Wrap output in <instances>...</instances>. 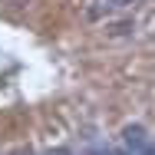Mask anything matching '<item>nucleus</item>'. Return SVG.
Segmentation results:
<instances>
[{
	"label": "nucleus",
	"instance_id": "nucleus-1",
	"mask_svg": "<svg viewBox=\"0 0 155 155\" xmlns=\"http://www.w3.org/2000/svg\"><path fill=\"white\" fill-rule=\"evenodd\" d=\"M116 155H155V142L145 135V129L129 125V129L122 132V142H119Z\"/></svg>",
	"mask_w": 155,
	"mask_h": 155
},
{
	"label": "nucleus",
	"instance_id": "nucleus-2",
	"mask_svg": "<svg viewBox=\"0 0 155 155\" xmlns=\"http://www.w3.org/2000/svg\"><path fill=\"white\" fill-rule=\"evenodd\" d=\"M83 155H116V149L106 142V139H89L83 145Z\"/></svg>",
	"mask_w": 155,
	"mask_h": 155
},
{
	"label": "nucleus",
	"instance_id": "nucleus-3",
	"mask_svg": "<svg viewBox=\"0 0 155 155\" xmlns=\"http://www.w3.org/2000/svg\"><path fill=\"white\" fill-rule=\"evenodd\" d=\"M46 155H73V152H69V149H50Z\"/></svg>",
	"mask_w": 155,
	"mask_h": 155
},
{
	"label": "nucleus",
	"instance_id": "nucleus-4",
	"mask_svg": "<svg viewBox=\"0 0 155 155\" xmlns=\"http://www.w3.org/2000/svg\"><path fill=\"white\" fill-rule=\"evenodd\" d=\"M125 3H132V0H112V7H125Z\"/></svg>",
	"mask_w": 155,
	"mask_h": 155
},
{
	"label": "nucleus",
	"instance_id": "nucleus-5",
	"mask_svg": "<svg viewBox=\"0 0 155 155\" xmlns=\"http://www.w3.org/2000/svg\"><path fill=\"white\" fill-rule=\"evenodd\" d=\"M17 155H33V152H30V149H20V152H17Z\"/></svg>",
	"mask_w": 155,
	"mask_h": 155
}]
</instances>
